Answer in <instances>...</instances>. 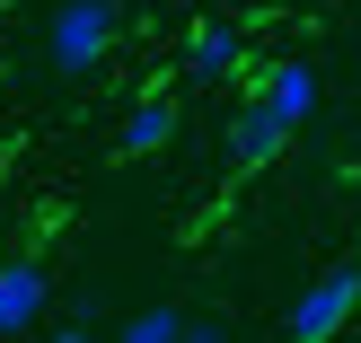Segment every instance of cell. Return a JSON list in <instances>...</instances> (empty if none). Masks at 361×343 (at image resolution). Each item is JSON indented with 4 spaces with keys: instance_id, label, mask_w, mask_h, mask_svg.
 <instances>
[{
    "instance_id": "6da1fadb",
    "label": "cell",
    "mask_w": 361,
    "mask_h": 343,
    "mask_svg": "<svg viewBox=\"0 0 361 343\" xmlns=\"http://www.w3.org/2000/svg\"><path fill=\"white\" fill-rule=\"evenodd\" d=\"M115 35H123L115 0H62V9L44 18V62L62 70V80H88V70H106Z\"/></svg>"
},
{
    "instance_id": "7a4b0ae2",
    "label": "cell",
    "mask_w": 361,
    "mask_h": 343,
    "mask_svg": "<svg viewBox=\"0 0 361 343\" xmlns=\"http://www.w3.org/2000/svg\"><path fill=\"white\" fill-rule=\"evenodd\" d=\"M353 308H361V264H335V273H317L309 291L291 299V343H335L353 326Z\"/></svg>"
},
{
    "instance_id": "3957f363",
    "label": "cell",
    "mask_w": 361,
    "mask_h": 343,
    "mask_svg": "<svg viewBox=\"0 0 361 343\" xmlns=\"http://www.w3.org/2000/svg\"><path fill=\"white\" fill-rule=\"evenodd\" d=\"M53 299V273L35 256H0V335H27Z\"/></svg>"
},
{
    "instance_id": "277c9868",
    "label": "cell",
    "mask_w": 361,
    "mask_h": 343,
    "mask_svg": "<svg viewBox=\"0 0 361 343\" xmlns=\"http://www.w3.org/2000/svg\"><path fill=\"white\" fill-rule=\"evenodd\" d=\"M256 106H274V123H309L317 115V70L309 62H264V80H256Z\"/></svg>"
},
{
    "instance_id": "5b68a950",
    "label": "cell",
    "mask_w": 361,
    "mask_h": 343,
    "mask_svg": "<svg viewBox=\"0 0 361 343\" xmlns=\"http://www.w3.org/2000/svg\"><path fill=\"white\" fill-rule=\"evenodd\" d=\"M185 70L194 80H238L247 70V35L229 27V18H203V27L185 35Z\"/></svg>"
},
{
    "instance_id": "8992f818",
    "label": "cell",
    "mask_w": 361,
    "mask_h": 343,
    "mask_svg": "<svg viewBox=\"0 0 361 343\" xmlns=\"http://www.w3.org/2000/svg\"><path fill=\"white\" fill-rule=\"evenodd\" d=\"M282 141H291V123H274V106L247 97L238 115H229V158L238 168H264V158H282Z\"/></svg>"
},
{
    "instance_id": "52a82bcc",
    "label": "cell",
    "mask_w": 361,
    "mask_h": 343,
    "mask_svg": "<svg viewBox=\"0 0 361 343\" xmlns=\"http://www.w3.org/2000/svg\"><path fill=\"white\" fill-rule=\"evenodd\" d=\"M115 141H123V158L168 150V141H176V106H168V97H141L133 115H123V132H115Z\"/></svg>"
},
{
    "instance_id": "ba28073f",
    "label": "cell",
    "mask_w": 361,
    "mask_h": 343,
    "mask_svg": "<svg viewBox=\"0 0 361 343\" xmlns=\"http://www.w3.org/2000/svg\"><path fill=\"white\" fill-rule=\"evenodd\" d=\"M176 326H185L176 308H133V317H123V335H115V343H176Z\"/></svg>"
},
{
    "instance_id": "9c48e42d",
    "label": "cell",
    "mask_w": 361,
    "mask_h": 343,
    "mask_svg": "<svg viewBox=\"0 0 361 343\" xmlns=\"http://www.w3.org/2000/svg\"><path fill=\"white\" fill-rule=\"evenodd\" d=\"M176 343H229V326H221V317H185V326H176Z\"/></svg>"
},
{
    "instance_id": "30bf717a",
    "label": "cell",
    "mask_w": 361,
    "mask_h": 343,
    "mask_svg": "<svg viewBox=\"0 0 361 343\" xmlns=\"http://www.w3.org/2000/svg\"><path fill=\"white\" fill-rule=\"evenodd\" d=\"M53 343H97V335H88V326H62V335H53Z\"/></svg>"
}]
</instances>
